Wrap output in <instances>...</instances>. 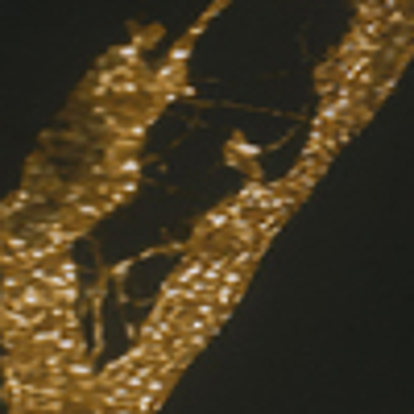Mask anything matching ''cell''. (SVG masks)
Listing matches in <instances>:
<instances>
[{
    "instance_id": "cell-1",
    "label": "cell",
    "mask_w": 414,
    "mask_h": 414,
    "mask_svg": "<svg viewBox=\"0 0 414 414\" xmlns=\"http://www.w3.org/2000/svg\"><path fill=\"white\" fill-rule=\"evenodd\" d=\"M108 207H112V203H108V199H79V203H75V207H71V212H75V216H79V220H99V216H104V212H108Z\"/></svg>"
},
{
    "instance_id": "cell-2",
    "label": "cell",
    "mask_w": 414,
    "mask_h": 414,
    "mask_svg": "<svg viewBox=\"0 0 414 414\" xmlns=\"http://www.w3.org/2000/svg\"><path fill=\"white\" fill-rule=\"evenodd\" d=\"M410 21H414V17H410Z\"/></svg>"
}]
</instances>
